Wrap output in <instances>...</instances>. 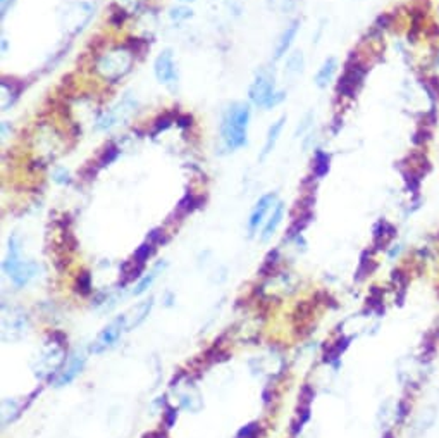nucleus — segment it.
<instances>
[{
    "label": "nucleus",
    "mask_w": 439,
    "mask_h": 438,
    "mask_svg": "<svg viewBox=\"0 0 439 438\" xmlns=\"http://www.w3.org/2000/svg\"><path fill=\"white\" fill-rule=\"evenodd\" d=\"M250 123V107L246 104H231L222 116L221 137L229 151L246 145V133Z\"/></svg>",
    "instance_id": "f257e3e1"
},
{
    "label": "nucleus",
    "mask_w": 439,
    "mask_h": 438,
    "mask_svg": "<svg viewBox=\"0 0 439 438\" xmlns=\"http://www.w3.org/2000/svg\"><path fill=\"white\" fill-rule=\"evenodd\" d=\"M248 97L252 100V104H255L257 107H264V109H274L276 106H280L284 100L286 93L284 92H276V86H274V78L266 71H260L255 76L253 83L250 85Z\"/></svg>",
    "instance_id": "f03ea898"
},
{
    "label": "nucleus",
    "mask_w": 439,
    "mask_h": 438,
    "mask_svg": "<svg viewBox=\"0 0 439 438\" xmlns=\"http://www.w3.org/2000/svg\"><path fill=\"white\" fill-rule=\"evenodd\" d=\"M131 62H133V55L126 48H116V50L107 52L106 55L99 59L97 62V71L104 76L109 82H117L119 78H123L131 68Z\"/></svg>",
    "instance_id": "7ed1b4c3"
},
{
    "label": "nucleus",
    "mask_w": 439,
    "mask_h": 438,
    "mask_svg": "<svg viewBox=\"0 0 439 438\" xmlns=\"http://www.w3.org/2000/svg\"><path fill=\"white\" fill-rule=\"evenodd\" d=\"M126 330H128V316H119V318L114 319L109 326H106V328L102 330V333L97 336V340L92 343V347H90V352L104 354L106 350L113 349Z\"/></svg>",
    "instance_id": "20e7f679"
},
{
    "label": "nucleus",
    "mask_w": 439,
    "mask_h": 438,
    "mask_svg": "<svg viewBox=\"0 0 439 438\" xmlns=\"http://www.w3.org/2000/svg\"><path fill=\"white\" fill-rule=\"evenodd\" d=\"M153 71H155L157 79H159L160 83H164V85L173 88L177 82V71H176V64H174L173 52L170 50L160 52L155 59V64H153Z\"/></svg>",
    "instance_id": "39448f33"
},
{
    "label": "nucleus",
    "mask_w": 439,
    "mask_h": 438,
    "mask_svg": "<svg viewBox=\"0 0 439 438\" xmlns=\"http://www.w3.org/2000/svg\"><path fill=\"white\" fill-rule=\"evenodd\" d=\"M274 202H276V196H274V193H267V196H264L262 199L255 204V207H253L252 214H250V219H248L250 235H253V233L259 229V226L264 222L266 214L269 213V209L273 207Z\"/></svg>",
    "instance_id": "423d86ee"
},
{
    "label": "nucleus",
    "mask_w": 439,
    "mask_h": 438,
    "mask_svg": "<svg viewBox=\"0 0 439 438\" xmlns=\"http://www.w3.org/2000/svg\"><path fill=\"white\" fill-rule=\"evenodd\" d=\"M21 264H23V260H21V243L19 238L14 235L9 240V250H7V257L3 260V271L10 276Z\"/></svg>",
    "instance_id": "0eeeda50"
},
{
    "label": "nucleus",
    "mask_w": 439,
    "mask_h": 438,
    "mask_svg": "<svg viewBox=\"0 0 439 438\" xmlns=\"http://www.w3.org/2000/svg\"><path fill=\"white\" fill-rule=\"evenodd\" d=\"M298 30H300V21H293V23H290V26H286V30L283 31V35H281L280 40H277L276 50H274V59H276V61L283 57V55L290 50L293 40H295L296 35H298Z\"/></svg>",
    "instance_id": "6e6552de"
},
{
    "label": "nucleus",
    "mask_w": 439,
    "mask_h": 438,
    "mask_svg": "<svg viewBox=\"0 0 439 438\" xmlns=\"http://www.w3.org/2000/svg\"><path fill=\"white\" fill-rule=\"evenodd\" d=\"M284 123H286V116H281L280 120L276 121V123L271 124L269 131H267L266 144H264V149H262V154H260V161H264V159H266L267 155H269L271 152L274 151V147H276L277 140H280V135L283 133Z\"/></svg>",
    "instance_id": "1a4fd4ad"
},
{
    "label": "nucleus",
    "mask_w": 439,
    "mask_h": 438,
    "mask_svg": "<svg viewBox=\"0 0 439 438\" xmlns=\"http://www.w3.org/2000/svg\"><path fill=\"white\" fill-rule=\"evenodd\" d=\"M85 363H86L85 356H76L75 359L69 363V366L62 371L61 377L55 380V387H66V385L71 383V381L75 380L79 373H81V370L85 368Z\"/></svg>",
    "instance_id": "9d476101"
},
{
    "label": "nucleus",
    "mask_w": 439,
    "mask_h": 438,
    "mask_svg": "<svg viewBox=\"0 0 439 438\" xmlns=\"http://www.w3.org/2000/svg\"><path fill=\"white\" fill-rule=\"evenodd\" d=\"M336 71H338V59L336 57L326 59L315 75V85L319 86V88H327L329 83L333 82Z\"/></svg>",
    "instance_id": "9b49d317"
},
{
    "label": "nucleus",
    "mask_w": 439,
    "mask_h": 438,
    "mask_svg": "<svg viewBox=\"0 0 439 438\" xmlns=\"http://www.w3.org/2000/svg\"><path fill=\"white\" fill-rule=\"evenodd\" d=\"M37 273H38V264L23 263L12 274H10V280H12V283L16 285L17 288H21L24 287V285H26Z\"/></svg>",
    "instance_id": "f8f14e48"
},
{
    "label": "nucleus",
    "mask_w": 439,
    "mask_h": 438,
    "mask_svg": "<svg viewBox=\"0 0 439 438\" xmlns=\"http://www.w3.org/2000/svg\"><path fill=\"white\" fill-rule=\"evenodd\" d=\"M283 216H284V204L277 202L276 207H274L273 214H271V218L267 219L266 226H264L262 236H260V238H262V242H267V240H269L271 236L276 233L277 226H280L281 221H283Z\"/></svg>",
    "instance_id": "ddd939ff"
},
{
    "label": "nucleus",
    "mask_w": 439,
    "mask_h": 438,
    "mask_svg": "<svg viewBox=\"0 0 439 438\" xmlns=\"http://www.w3.org/2000/svg\"><path fill=\"white\" fill-rule=\"evenodd\" d=\"M329 154L324 151H317L315 155H313V173H315L317 178H322V176H326L329 173Z\"/></svg>",
    "instance_id": "4468645a"
},
{
    "label": "nucleus",
    "mask_w": 439,
    "mask_h": 438,
    "mask_svg": "<svg viewBox=\"0 0 439 438\" xmlns=\"http://www.w3.org/2000/svg\"><path fill=\"white\" fill-rule=\"evenodd\" d=\"M152 305H153V301H152V298H150V301H145L144 304H140V305H138V307H135V311H133L135 318H133V321L128 323V330L137 328V326L140 325V323H144L146 316H148L150 309H152Z\"/></svg>",
    "instance_id": "2eb2a0df"
},
{
    "label": "nucleus",
    "mask_w": 439,
    "mask_h": 438,
    "mask_svg": "<svg viewBox=\"0 0 439 438\" xmlns=\"http://www.w3.org/2000/svg\"><path fill=\"white\" fill-rule=\"evenodd\" d=\"M303 66H305V61H303L302 52H293L286 61V71L290 75H300L303 71Z\"/></svg>",
    "instance_id": "dca6fc26"
},
{
    "label": "nucleus",
    "mask_w": 439,
    "mask_h": 438,
    "mask_svg": "<svg viewBox=\"0 0 439 438\" xmlns=\"http://www.w3.org/2000/svg\"><path fill=\"white\" fill-rule=\"evenodd\" d=\"M160 267H164V264H159V266L153 267V269L148 273V276H145L144 280H142L140 283L137 285V288H135V290H133L135 295H142V294H144V292H146V288H148L150 285L153 283V280H155V278H157V273H159V271H160Z\"/></svg>",
    "instance_id": "f3484780"
},
{
    "label": "nucleus",
    "mask_w": 439,
    "mask_h": 438,
    "mask_svg": "<svg viewBox=\"0 0 439 438\" xmlns=\"http://www.w3.org/2000/svg\"><path fill=\"white\" fill-rule=\"evenodd\" d=\"M117 155H119V149H117L116 145H109V147H107L106 151L102 152V155H100L99 164L100 166H109L110 162L116 161Z\"/></svg>",
    "instance_id": "a211bd4d"
},
{
    "label": "nucleus",
    "mask_w": 439,
    "mask_h": 438,
    "mask_svg": "<svg viewBox=\"0 0 439 438\" xmlns=\"http://www.w3.org/2000/svg\"><path fill=\"white\" fill-rule=\"evenodd\" d=\"M197 206H198V200L195 199V197L191 196V193H188V196L184 197V199L179 202V206H177V211H179V213L184 216V214L191 213V211H193Z\"/></svg>",
    "instance_id": "6ab92c4d"
},
{
    "label": "nucleus",
    "mask_w": 439,
    "mask_h": 438,
    "mask_svg": "<svg viewBox=\"0 0 439 438\" xmlns=\"http://www.w3.org/2000/svg\"><path fill=\"white\" fill-rule=\"evenodd\" d=\"M76 287H78V292H81L83 295H88L92 292V278H90V274L86 271L78 276Z\"/></svg>",
    "instance_id": "aec40b11"
},
{
    "label": "nucleus",
    "mask_w": 439,
    "mask_h": 438,
    "mask_svg": "<svg viewBox=\"0 0 439 438\" xmlns=\"http://www.w3.org/2000/svg\"><path fill=\"white\" fill-rule=\"evenodd\" d=\"M169 16L174 21L188 19V17H191V9H188V7H176V9H170Z\"/></svg>",
    "instance_id": "412c9836"
},
{
    "label": "nucleus",
    "mask_w": 439,
    "mask_h": 438,
    "mask_svg": "<svg viewBox=\"0 0 439 438\" xmlns=\"http://www.w3.org/2000/svg\"><path fill=\"white\" fill-rule=\"evenodd\" d=\"M257 433H259V425H257V423H252V425L240 430L238 437L236 438H257Z\"/></svg>",
    "instance_id": "4be33fe9"
},
{
    "label": "nucleus",
    "mask_w": 439,
    "mask_h": 438,
    "mask_svg": "<svg viewBox=\"0 0 439 438\" xmlns=\"http://www.w3.org/2000/svg\"><path fill=\"white\" fill-rule=\"evenodd\" d=\"M170 123H173V117H169V116L160 117V120L155 123V130H153V135H159L160 131L167 130V128L170 126Z\"/></svg>",
    "instance_id": "5701e85b"
},
{
    "label": "nucleus",
    "mask_w": 439,
    "mask_h": 438,
    "mask_svg": "<svg viewBox=\"0 0 439 438\" xmlns=\"http://www.w3.org/2000/svg\"><path fill=\"white\" fill-rule=\"evenodd\" d=\"M176 418H177L176 409L167 408V412H166V426H167V428H170V426L174 425V421H176Z\"/></svg>",
    "instance_id": "b1692460"
},
{
    "label": "nucleus",
    "mask_w": 439,
    "mask_h": 438,
    "mask_svg": "<svg viewBox=\"0 0 439 438\" xmlns=\"http://www.w3.org/2000/svg\"><path fill=\"white\" fill-rule=\"evenodd\" d=\"M55 182L59 183H68L69 182V175L66 171H59L57 175H55Z\"/></svg>",
    "instance_id": "393cba45"
},
{
    "label": "nucleus",
    "mask_w": 439,
    "mask_h": 438,
    "mask_svg": "<svg viewBox=\"0 0 439 438\" xmlns=\"http://www.w3.org/2000/svg\"><path fill=\"white\" fill-rule=\"evenodd\" d=\"M177 124H179L181 128H186V126H190L191 124V117H188V116H181V117H177Z\"/></svg>",
    "instance_id": "a878e982"
},
{
    "label": "nucleus",
    "mask_w": 439,
    "mask_h": 438,
    "mask_svg": "<svg viewBox=\"0 0 439 438\" xmlns=\"http://www.w3.org/2000/svg\"><path fill=\"white\" fill-rule=\"evenodd\" d=\"M0 2H2V16H6V12L9 10V7L12 6L16 0H0Z\"/></svg>",
    "instance_id": "bb28decb"
},
{
    "label": "nucleus",
    "mask_w": 439,
    "mask_h": 438,
    "mask_svg": "<svg viewBox=\"0 0 439 438\" xmlns=\"http://www.w3.org/2000/svg\"><path fill=\"white\" fill-rule=\"evenodd\" d=\"M145 438H167V437L164 432H153V433H148Z\"/></svg>",
    "instance_id": "cd10ccee"
},
{
    "label": "nucleus",
    "mask_w": 439,
    "mask_h": 438,
    "mask_svg": "<svg viewBox=\"0 0 439 438\" xmlns=\"http://www.w3.org/2000/svg\"><path fill=\"white\" fill-rule=\"evenodd\" d=\"M179 2H195V0H179Z\"/></svg>",
    "instance_id": "c85d7f7f"
}]
</instances>
